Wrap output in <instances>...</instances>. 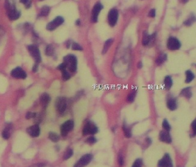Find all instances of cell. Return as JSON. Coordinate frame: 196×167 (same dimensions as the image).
Here are the masks:
<instances>
[{"mask_svg": "<svg viewBox=\"0 0 196 167\" xmlns=\"http://www.w3.org/2000/svg\"><path fill=\"white\" fill-rule=\"evenodd\" d=\"M118 162H119V163L121 166H122L123 164H124V159H123V157L122 156V155H120L118 157Z\"/></svg>", "mask_w": 196, "mask_h": 167, "instance_id": "cell-42", "label": "cell"}, {"mask_svg": "<svg viewBox=\"0 0 196 167\" xmlns=\"http://www.w3.org/2000/svg\"><path fill=\"white\" fill-rule=\"evenodd\" d=\"M53 51H54L53 47L51 45H49L47 46L46 49V54L48 56H51L53 54Z\"/></svg>", "mask_w": 196, "mask_h": 167, "instance_id": "cell-32", "label": "cell"}, {"mask_svg": "<svg viewBox=\"0 0 196 167\" xmlns=\"http://www.w3.org/2000/svg\"><path fill=\"white\" fill-rule=\"evenodd\" d=\"M80 24H81L80 20H79V19H77V22H76V25H80Z\"/></svg>", "mask_w": 196, "mask_h": 167, "instance_id": "cell-44", "label": "cell"}, {"mask_svg": "<svg viewBox=\"0 0 196 167\" xmlns=\"http://www.w3.org/2000/svg\"><path fill=\"white\" fill-rule=\"evenodd\" d=\"M27 133L32 137H37L40 133V129L37 125H34L27 129Z\"/></svg>", "mask_w": 196, "mask_h": 167, "instance_id": "cell-13", "label": "cell"}, {"mask_svg": "<svg viewBox=\"0 0 196 167\" xmlns=\"http://www.w3.org/2000/svg\"><path fill=\"white\" fill-rule=\"evenodd\" d=\"M172 86V80L171 77L166 76L165 78V88L166 90H169Z\"/></svg>", "mask_w": 196, "mask_h": 167, "instance_id": "cell-18", "label": "cell"}, {"mask_svg": "<svg viewBox=\"0 0 196 167\" xmlns=\"http://www.w3.org/2000/svg\"><path fill=\"white\" fill-rule=\"evenodd\" d=\"M55 106L58 112L60 113H64L67 108V102L65 98L62 97L58 98L56 100Z\"/></svg>", "mask_w": 196, "mask_h": 167, "instance_id": "cell-11", "label": "cell"}, {"mask_svg": "<svg viewBox=\"0 0 196 167\" xmlns=\"http://www.w3.org/2000/svg\"><path fill=\"white\" fill-rule=\"evenodd\" d=\"M49 138L51 141H52L54 142H57L59 140V136H58L56 133H49Z\"/></svg>", "mask_w": 196, "mask_h": 167, "instance_id": "cell-24", "label": "cell"}, {"mask_svg": "<svg viewBox=\"0 0 196 167\" xmlns=\"http://www.w3.org/2000/svg\"><path fill=\"white\" fill-rule=\"evenodd\" d=\"M3 137L4 139H8L10 136V132H9V128H6V129L4 130L3 133H2Z\"/></svg>", "mask_w": 196, "mask_h": 167, "instance_id": "cell-28", "label": "cell"}, {"mask_svg": "<svg viewBox=\"0 0 196 167\" xmlns=\"http://www.w3.org/2000/svg\"><path fill=\"white\" fill-rule=\"evenodd\" d=\"M181 46L180 42L177 38L175 37H170L168 41V48L170 50H177Z\"/></svg>", "mask_w": 196, "mask_h": 167, "instance_id": "cell-7", "label": "cell"}, {"mask_svg": "<svg viewBox=\"0 0 196 167\" xmlns=\"http://www.w3.org/2000/svg\"><path fill=\"white\" fill-rule=\"evenodd\" d=\"M142 165H143V160L141 159H138L135 161L132 167H142Z\"/></svg>", "mask_w": 196, "mask_h": 167, "instance_id": "cell-31", "label": "cell"}, {"mask_svg": "<svg viewBox=\"0 0 196 167\" xmlns=\"http://www.w3.org/2000/svg\"><path fill=\"white\" fill-rule=\"evenodd\" d=\"M113 39H112V38L108 39V40L106 41V42L105 43V45L104 46L103 50L102 51V54H105L108 51L109 48H110V46L113 44Z\"/></svg>", "mask_w": 196, "mask_h": 167, "instance_id": "cell-19", "label": "cell"}, {"mask_svg": "<svg viewBox=\"0 0 196 167\" xmlns=\"http://www.w3.org/2000/svg\"><path fill=\"white\" fill-rule=\"evenodd\" d=\"M135 96H136V91L135 90H133L130 94L129 95H128L127 97V101L129 102H133L135 100Z\"/></svg>", "mask_w": 196, "mask_h": 167, "instance_id": "cell-27", "label": "cell"}, {"mask_svg": "<svg viewBox=\"0 0 196 167\" xmlns=\"http://www.w3.org/2000/svg\"><path fill=\"white\" fill-rule=\"evenodd\" d=\"M159 167H173L172 159L168 154H166L164 157L159 161Z\"/></svg>", "mask_w": 196, "mask_h": 167, "instance_id": "cell-10", "label": "cell"}, {"mask_svg": "<svg viewBox=\"0 0 196 167\" xmlns=\"http://www.w3.org/2000/svg\"><path fill=\"white\" fill-rule=\"evenodd\" d=\"M73 150L71 149H68L65 153V155L64 156V159L65 160H67L68 159H70L72 156H73Z\"/></svg>", "mask_w": 196, "mask_h": 167, "instance_id": "cell-30", "label": "cell"}, {"mask_svg": "<svg viewBox=\"0 0 196 167\" xmlns=\"http://www.w3.org/2000/svg\"><path fill=\"white\" fill-rule=\"evenodd\" d=\"M40 100H41V103L42 104V105L44 107H46L48 105V103L50 102L51 98H50L49 95L48 94L44 93V94H43L42 95L41 98H40Z\"/></svg>", "mask_w": 196, "mask_h": 167, "instance_id": "cell-16", "label": "cell"}, {"mask_svg": "<svg viewBox=\"0 0 196 167\" xmlns=\"http://www.w3.org/2000/svg\"><path fill=\"white\" fill-rule=\"evenodd\" d=\"M159 138L162 142H163L165 143H170L172 142V139L169 133V131H161L160 133Z\"/></svg>", "mask_w": 196, "mask_h": 167, "instance_id": "cell-15", "label": "cell"}, {"mask_svg": "<svg viewBox=\"0 0 196 167\" xmlns=\"http://www.w3.org/2000/svg\"><path fill=\"white\" fill-rule=\"evenodd\" d=\"M123 131H124V133L126 136V137L127 138H129L131 137L132 136V134H131V131L130 130V129L127 127L125 125H123Z\"/></svg>", "mask_w": 196, "mask_h": 167, "instance_id": "cell-26", "label": "cell"}, {"mask_svg": "<svg viewBox=\"0 0 196 167\" xmlns=\"http://www.w3.org/2000/svg\"><path fill=\"white\" fill-rule=\"evenodd\" d=\"M64 22V19L61 16L56 17L51 22L48 23L46 26V29L48 31H53L57 27L61 26Z\"/></svg>", "mask_w": 196, "mask_h": 167, "instance_id": "cell-5", "label": "cell"}, {"mask_svg": "<svg viewBox=\"0 0 196 167\" xmlns=\"http://www.w3.org/2000/svg\"><path fill=\"white\" fill-rule=\"evenodd\" d=\"M19 1L21 3L25 4L27 7H29L31 3V0H19Z\"/></svg>", "mask_w": 196, "mask_h": 167, "instance_id": "cell-37", "label": "cell"}, {"mask_svg": "<svg viewBox=\"0 0 196 167\" xmlns=\"http://www.w3.org/2000/svg\"><path fill=\"white\" fill-rule=\"evenodd\" d=\"M64 63L67 65V68H68L70 72H74L76 71L77 61L75 56L73 55H67L64 58Z\"/></svg>", "mask_w": 196, "mask_h": 167, "instance_id": "cell-1", "label": "cell"}, {"mask_svg": "<svg viewBox=\"0 0 196 167\" xmlns=\"http://www.w3.org/2000/svg\"><path fill=\"white\" fill-rule=\"evenodd\" d=\"M167 106L168 108L171 111H174L177 109V101L174 98H170L167 102Z\"/></svg>", "mask_w": 196, "mask_h": 167, "instance_id": "cell-17", "label": "cell"}, {"mask_svg": "<svg viewBox=\"0 0 196 167\" xmlns=\"http://www.w3.org/2000/svg\"><path fill=\"white\" fill-rule=\"evenodd\" d=\"M62 78L64 80H68V79L70 78V75L68 72V71L65 70L62 71Z\"/></svg>", "mask_w": 196, "mask_h": 167, "instance_id": "cell-33", "label": "cell"}, {"mask_svg": "<svg viewBox=\"0 0 196 167\" xmlns=\"http://www.w3.org/2000/svg\"><path fill=\"white\" fill-rule=\"evenodd\" d=\"M72 49L76 51H82L83 48L77 43H73L72 44Z\"/></svg>", "mask_w": 196, "mask_h": 167, "instance_id": "cell-34", "label": "cell"}, {"mask_svg": "<svg viewBox=\"0 0 196 167\" xmlns=\"http://www.w3.org/2000/svg\"><path fill=\"white\" fill-rule=\"evenodd\" d=\"M102 9H103V6L100 3H97L94 5L91 12V20L93 23H96L97 22L98 16H99V13L101 12Z\"/></svg>", "mask_w": 196, "mask_h": 167, "instance_id": "cell-4", "label": "cell"}, {"mask_svg": "<svg viewBox=\"0 0 196 167\" xmlns=\"http://www.w3.org/2000/svg\"><path fill=\"white\" fill-rule=\"evenodd\" d=\"M194 20H195V18H189L188 19V20H186V22H185V25L186 26H190L192 25V23L194 22Z\"/></svg>", "mask_w": 196, "mask_h": 167, "instance_id": "cell-35", "label": "cell"}, {"mask_svg": "<svg viewBox=\"0 0 196 167\" xmlns=\"http://www.w3.org/2000/svg\"><path fill=\"white\" fill-rule=\"evenodd\" d=\"M182 1H183V3H187L188 1V0H182Z\"/></svg>", "mask_w": 196, "mask_h": 167, "instance_id": "cell-46", "label": "cell"}, {"mask_svg": "<svg viewBox=\"0 0 196 167\" xmlns=\"http://www.w3.org/2000/svg\"><path fill=\"white\" fill-rule=\"evenodd\" d=\"M192 129L193 131V133L194 135L196 134V120H194V122L192 123Z\"/></svg>", "mask_w": 196, "mask_h": 167, "instance_id": "cell-40", "label": "cell"}, {"mask_svg": "<svg viewBox=\"0 0 196 167\" xmlns=\"http://www.w3.org/2000/svg\"><path fill=\"white\" fill-rule=\"evenodd\" d=\"M166 59H167V55L166 54H163V55H160L157 59H156V60L155 61L156 64L160 66L166 60Z\"/></svg>", "mask_w": 196, "mask_h": 167, "instance_id": "cell-23", "label": "cell"}, {"mask_svg": "<svg viewBox=\"0 0 196 167\" xmlns=\"http://www.w3.org/2000/svg\"><path fill=\"white\" fill-rule=\"evenodd\" d=\"M66 68H67V65H66V64L64 62L63 63L61 64L59 66H58V69L59 70H61V71H63V70H65Z\"/></svg>", "mask_w": 196, "mask_h": 167, "instance_id": "cell-39", "label": "cell"}, {"mask_svg": "<svg viewBox=\"0 0 196 167\" xmlns=\"http://www.w3.org/2000/svg\"><path fill=\"white\" fill-rule=\"evenodd\" d=\"M156 15V12H155V9H153L151 10H150L149 13V16L151 18H153Z\"/></svg>", "mask_w": 196, "mask_h": 167, "instance_id": "cell-41", "label": "cell"}, {"mask_svg": "<svg viewBox=\"0 0 196 167\" xmlns=\"http://www.w3.org/2000/svg\"><path fill=\"white\" fill-rule=\"evenodd\" d=\"M97 132V128L92 123H88L84 127L82 133L84 136L88 134H94Z\"/></svg>", "mask_w": 196, "mask_h": 167, "instance_id": "cell-9", "label": "cell"}, {"mask_svg": "<svg viewBox=\"0 0 196 167\" xmlns=\"http://www.w3.org/2000/svg\"><path fill=\"white\" fill-rule=\"evenodd\" d=\"M28 51L32 57L34 58L35 60V61L37 64L40 63L41 61V56H40V51L38 50V49L34 45H30L28 47Z\"/></svg>", "mask_w": 196, "mask_h": 167, "instance_id": "cell-3", "label": "cell"}, {"mask_svg": "<svg viewBox=\"0 0 196 167\" xmlns=\"http://www.w3.org/2000/svg\"><path fill=\"white\" fill-rule=\"evenodd\" d=\"M138 66L139 68H141L142 67V63H141V62H140V63H139V64H138Z\"/></svg>", "mask_w": 196, "mask_h": 167, "instance_id": "cell-45", "label": "cell"}, {"mask_svg": "<svg viewBox=\"0 0 196 167\" xmlns=\"http://www.w3.org/2000/svg\"><path fill=\"white\" fill-rule=\"evenodd\" d=\"M40 1H43V0H40Z\"/></svg>", "mask_w": 196, "mask_h": 167, "instance_id": "cell-47", "label": "cell"}, {"mask_svg": "<svg viewBox=\"0 0 196 167\" xmlns=\"http://www.w3.org/2000/svg\"><path fill=\"white\" fill-rule=\"evenodd\" d=\"M118 18V11L116 9H111L108 14V23L109 25L113 27L116 25Z\"/></svg>", "mask_w": 196, "mask_h": 167, "instance_id": "cell-2", "label": "cell"}, {"mask_svg": "<svg viewBox=\"0 0 196 167\" xmlns=\"http://www.w3.org/2000/svg\"><path fill=\"white\" fill-rule=\"evenodd\" d=\"M11 75L16 78L25 79L26 77V72L20 67H17L13 69L11 72Z\"/></svg>", "mask_w": 196, "mask_h": 167, "instance_id": "cell-12", "label": "cell"}, {"mask_svg": "<svg viewBox=\"0 0 196 167\" xmlns=\"http://www.w3.org/2000/svg\"><path fill=\"white\" fill-rule=\"evenodd\" d=\"M163 127L166 131H169L171 130L170 125H169V122H168V120L166 119H165L163 122Z\"/></svg>", "mask_w": 196, "mask_h": 167, "instance_id": "cell-29", "label": "cell"}, {"mask_svg": "<svg viewBox=\"0 0 196 167\" xmlns=\"http://www.w3.org/2000/svg\"><path fill=\"white\" fill-rule=\"evenodd\" d=\"M87 142L90 144H93L96 142V139L94 137H90L89 138H88Z\"/></svg>", "mask_w": 196, "mask_h": 167, "instance_id": "cell-38", "label": "cell"}, {"mask_svg": "<svg viewBox=\"0 0 196 167\" xmlns=\"http://www.w3.org/2000/svg\"><path fill=\"white\" fill-rule=\"evenodd\" d=\"M74 127V122L72 120H68L65 122L61 128V134L63 136H66L67 134L73 130Z\"/></svg>", "mask_w": 196, "mask_h": 167, "instance_id": "cell-8", "label": "cell"}, {"mask_svg": "<svg viewBox=\"0 0 196 167\" xmlns=\"http://www.w3.org/2000/svg\"><path fill=\"white\" fill-rule=\"evenodd\" d=\"M92 159H93V156L91 154H85L74 165V167H84L87 165L88 164H89L90 162L91 161Z\"/></svg>", "mask_w": 196, "mask_h": 167, "instance_id": "cell-6", "label": "cell"}, {"mask_svg": "<svg viewBox=\"0 0 196 167\" xmlns=\"http://www.w3.org/2000/svg\"><path fill=\"white\" fill-rule=\"evenodd\" d=\"M50 12V8L49 7L47 6H45L42 7V10H41V12H40V15L42 16H47L49 13Z\"/></svg>", "mask_w": 196, "mask_h": 167, "instance_id": "cell-25", "label": "cell"}, {"mask_svg": "<svg viewBox=\"0 0 196 167\" xmlns=\"http://www.w3.org/2000/svg\"><path fill=\"white\" fill-rule=\"evenodd\" d=\"M37 69H38V66H37V64L36 63L34 66H33V69H32V71H33V72H36L37 71Z\"/></svg>", "mask_w": 196, "mask_h": 167, "instance_id": "cell-43", "label": "cell"}, {"mask_svg": "<svg viewBox=\"0 0 196 167\" xmlns=\"http://www.w3.org/2000/svg\"><path fill=\"white\" fill-rule=\"evenodd\" d=\"M36 114L35 113H31V112H29L26 114V118L27 119H32V118H35L36 117Z\"/></svg>", "mask_w": 196, "mask_h": 167, "instance_id": "cell-36", "label": "cell"}, {"mask_svg": "<svg viewBox=\"0 0 196 167\" xmlns=\"http://www.w3.org/2000/svg\"><path fill=\"white\" fill-rule=\"evenodd\" d=\"M186 80H185V82L186 83H189L190 82H191L193 79L194 78V74L191 71H187L186 72Z\"/></svg>", "mask_w": 196, "mask_h": 167, "instance_id": "cell-22", "label": "cell"}, {"mask_svg": "<svg viewBox=\"0 0 196 167\" xmlns=\"http://www.w3.org/2000/svg\"><path fill=\"white\" fill-rule=\"evenodd\" d=\"M151 41V35H148L147 33L144 32L143 37V40H142V43L144 46H146L149 45V43Z\"/></svg>", "mask_w": 196, "mask_h": 167, "instance_id": "cell-20", "label": "cell"}, {"mask_svg": "<svg viewBox=\"0 0 196 167\" xmlns=\"http://www.w3.org/2000/svg\"><path fill=\"white\" fill-rule=\"evenodd\" d=\"M7 11L8 17L11 20H16L20 16V13L15 9L13 6H10Z\"/></svg>", "mask_w": 196, "mask_h": 167, "instance_id": "cell-14", "label": "cell"}, {"mask_svg": "<svg viewBox=\"0 0 196 167\" xmlns=\"http://www.w3.org/2000/svg\"><path fill=\"white\" fill-rule=\"evenodd\" d=\"M181 95L187 98H190L192 96V92L191 90V88H186L183 89L181 92Z\"/></svg>", "mask_w": 196, "mask_h": 167, "instance_id": "cell-21", "label": "cell"}]
</instances>
